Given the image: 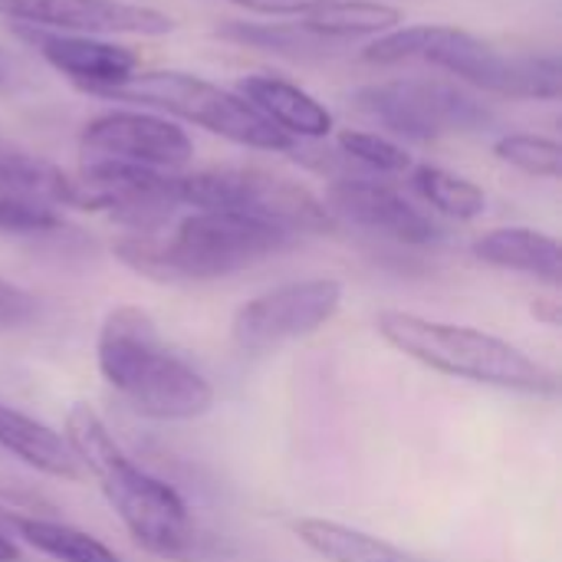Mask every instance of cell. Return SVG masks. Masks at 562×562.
Masks as SVG:
<instances>
[{"mask_svg":"<svg viewBox=\"0 0 562 562\" xmlns=\"http://www.w3.org/2000/svg\"><path fill=\"white\" fill-rule=\"evenodd\" d=\"M435 36V26L431 23H418V26H395V30H385L379 40H372L366 49H362V59L366 63H375V66H395V63H408V59H422L428 43Z\"/></svg>","mask_w":562,"mask_h":562,"instance_id":"26","label":"cell"},{"mask_svg":"<svg viewBox=\"0 0 562 562\" xmlns=\"http://www.w3.org/2000/svg\"><path fill=\"white\" fill-rule=\"evenodd\" d=\"M95 362L109 389H115L138 415L155 422H191L211 412L214 389L175 356L142 306H115L102 319Z\"/></svg>","mask_w":562,"mask_h":562,"instance_id":"2","label":"cell"},{"mask_svg":"<svg viewBox=\"0 0 562 562\" xmlns=\"http://www.w3.org/2000/svg\"><path fill=\"white\" fill-rule=\"evenodd\" d=\"M66 441L79 458L82 471L99 481L109 507L119 514V520L142 550L178 562L204 560L214 550L211 537H204L191 524L181 494L132 464L128 454L109 435L105 422L89 405H72V412L66 415Z\"/></svg>","mask_w":562,"mask_h":562,"instance_id":"1","label":"cell"},{"mask_svg":"<svg viewBox=\"0 0 562 562\" xmlns=\"http://www.w3.org/2000/svg\"><path fill=\"white\" fill-rule=\"evenodd\" d=\"M0 517H3V514H0Z\"/></svg>","mask_w":562,"mask_h":562,"instance_id":"32","label":"cell"},{"mask_svg":"<svg viewBox=\"0 0 562 562\" xmlns=\"http://www.w3.org/2000/svg\"><path fill=\"white\" fill-rule=\"evenodd\" d=\"M76 181V207L105 211L132 234H158L181 207L178 175L138 165H82Z\"/></svg>","mask_w":562,"mask_h":562,"instance_id":"10","label":"cell"},{"mask_svg":"<svg viewBox=\"0 0 562 562\" xmlns=\"http://www.w3.org/2000/svg\"><path fill=\"white\" fill-rule=\"evenodd\" d=\"M237 95L290 138H326L333 132V112L316 95L280 76H244L237 82Z\"/></svg>","mask_w":562,"mask_h":562,"instance_id":"16","label":"cell"},{"mask_svg":"<svg viewBox=\"0 0 562 562\" xmlns=\"http://www.w3.org/2000/svg\"><path fill=\"white\" fill-rule=\"evenodd\" d=\"M20 560H23L20 547H16L10 537H3V533H0V562H20Z\"/></svg>","mask_w":562,"mask_h":562,"instance_id":"31","label":"cell"},{"mask_svg":"<svg viewBox=\"0 0 562 562\" xmlns=\"http://www.w3.org/2000/svg\"><path fill=\"white\" fill-rule=\"evenodd\" d=\"M326 207L333 217H342L356 227L392 237L398 244L425 247L441 237V227L422 207H415L405 194H398L382 181L339 178L329 184Z\"/></svg>","mask_w":562,"mask_h":562,"instance_id":"14","label":"cell"},{"mask_svg":"<svg viewBox=\"0 0 562 562\" xmlns=\"http://www.w3.org/2000/svg\"><path fill=\"white\" fill-rule=\"evenodd\" d=\"M217 36L237 46L277 53V56H296V59H313V56H329L346 49L349 43L333 40L326 33H316L303 20L296 23H247V20H231L217 26Z\"/></svg>","mask_w":562,"mask_h":562,"instance_id":"19","label":"cell"},{"mask_svg":"<svg viewBox=\"0 0 562 562\" xmlns=\"http://www.w3.org/2000/svg\"><path fill=\"white\" fill-rule=\"evenodd\" d=\"M494 155L507 165H514L524 175L533 178H560L562 175V148L553 138L540 135H504L494 145Z\"/></svg>","mask_w":562,"mask_h":562,"instance_id":"24","label":"cell"},{"mask_svg":"<svg viewBox=\"0 0 562 562\" xmlns=\"http://www.w3.org/2000/svg\"><path fill=\"white\" fill-rule=\"evenodd\" d=\"M412 184L431 207H438L454 221H474L487 207V194L474 181L451 175L438 165H418L412 171Z\"/></svg>","mask_w":562,"mask_h":562,"instance_id":"23","label":"cell"},{"mask_svg":"<svg viewBox=\"0 0 562 562\" xmlns=\"http://www.w3.org/2000/svg\"><path fill=\"white\" fill-rule=\"evenodd\" d=\"M0 16L36 30L86 36H165L175 30L168 13L125 0H0Z\"/></svg>","mask_w":562,"mask_h":562,"instance_id":"13","label":"cell"},{"mask_svg":"<svg viewBox=\"0 0 562 562\" xmlns=\"http://www.w3.org/2000/svg\"><path fill=\"white\" fill-rule=\"evenodd\" d=\"M36 316H40V300L23 286L10 283V280H0V333L23 329Z\"/></svg>","mask_w":562,"mask_h":562,"instance_id":"27","label":"cell"},{"mask_svg":"<svg viewBox=\"0 0 562 562\" xmlns=\"http://www.w3.org/2000/svg\"><path fill=\"white\" fill-rule=\"evenodd\" d=\"M36 86V69L13 49L0 46V95H20Z\"/></svg>","mask_w":562,"mask_h":562,"instance_id":"28","label":"cell"},{"mask_svg":"<svg viewBox=\"0 0 562 562\" xmlns=\"http://www.w3.org/2000/svg\"><path fill=\"white\" fill-rule=\"evenodd\" d=\"M422 59L461 76L464 82H471L491 95H504V99L553 102L562 92V66L557 53L510 56L458 26H435V36Z\"/></svg>","mask_w":562,"mask_h":562,"instance_id":"8","label":"cell"},{"mask_svg":"<svg viewBox=\"0 0 562 562\" xmlns=\"http://www.w3.org/2000/svg\"><path fill=\"white\" fill-rule=\"evenodd\" d=\"M296 537L326 562H412L392 543L336 520L306 517L296 524Z\"/></svg>","mask_w":562,"mask_h":562,"instance_id":"20","label":"cell"},{"mask_svg":"<svg viewBox=\"0 0 562 562\" xmlns=\"http://www.w3.org/2000/svg\"><path fill=\"white\" fill-rule=\"evenodd\" d=\"M56 72H63L69 82L92 95H105L109 89L128 82L138 69V56L128 46L109 43L102 36L86 33H56V30H36L23 26L16 30Z\"/></svg>","mask_w":562,"mask_h":562,"instance_id":"15","label":"cell"},{"mask_svg":"<svg viewBox=\"0 0 562 562\" xmlns=\"http://www.w3.org/2000/svg\"><path fill=\"white\" fill-rule=\"evenodd\" d=\"M342 303V283L333 277H313L283 283L244 303L234 313L231 336L244 352H267L283 342L319 333Z\"/></svg>","mask_w":562,"mask_h":562,"instance_id":"9","label":"cell"},{"mask_svg":"<svg viewBox=\"0 0 562 562\" xmlns=\"http://www.w3.org/2000/svg\"><path fill=\"white\" fill-rule=\"evenodd\" d=\"M188 132L155 112L115 109L86 122L79 135L82 165H138L155 171H175L191 161Z\"/></svg>","mask_w":562,"mask_h":562,"instance_id":"11","label":"cell"},{"mask_svg":"<svg viewBox=\"0 0 562 562\" xmlns=\"http://www.w3.org/2000/svg\"><path fill=\"white\" fill-rule=\"evenodd\" d=\"M339 148L346 158L379 171V175H402L412 168V158L402 145L382 138V135H372V132H339Z\"/></svg>","mask_w":562,"mask_h":562,"instance_id":"25","label":"cell"},{"mask_svg":"<svg viewBox=\"0 0 562 562\" xmlns=\"http://www.w3.org/2000/svg\"><path fill=\"white\" fill-rule=\"evenodd\" d=\"M352 102L359 112H366L389 132L415 142L481 132L494 119L491 109L477 95L464 92L461 86L445 79H418V76L372 82L359 89Z\"/></svg>","mask_w":562,"mask_h":562,"instance_id":"7","label":"cell"},{"mask_svg":"<svg viewBox=\"0 0 562 562\" xmlns=\"http://www.w3.org/2000/svg\"><path fill=\"white\" fill-rule=\"evenodd\" d=\"M296 234L224 211H194L171 234H125L112 244L115 257L151 280H217L277 257Z\"/></svg>","mask_w":562,"mask_h":562,"instance_id":"3","label":"cell"},{"mask_svg":"<svg viewBox=\"0 0 562 562\" xmlns=\"http://www.w3.org/2000/svg\"><path fill=\"white\" fill-rule=\"evenodd\" d=\"M375 326L389 346L435 372L540 398H553L560 392V379L550 366L484 329L438 323L405 310L379 313Z\"/></svg>","mask_w":562,"mask_h":562,"instance_id":"4","label":"cell"},{"mask_svg":"<svg viewBox=\"0 0 562 562\" xmlns=\"http://www.w3.org/2000/svg\"><path fill=\"white\" fill-rule=\"evenodd\" d=\"M303 23L313 26L316 33L352 43L356 36L395 30L402 23V10L379 0H329L316 7L310 16H303Z\"/></svg>","mask_w":562,"mask_h":562,"instance_id":"22","label":"cell"},{"mask_svg":"<svg viewBox=\"0 0 562 562\" xmlns=\"http://www.w3.org/2000/svg\"><path fill=\"white\" fill-rule=\"evenodd\" d=\"M178 194L188 207L250 217L283 227L296 237L326 234L336 227L326 201H319L300 181L263 168H207L198 175H178Z\"/></svg>","mask_w":562,"mask_h":562,"instance_id":"6","label":"cell"},{"mask_svg":"<svg viewBox=\"0 0 562 562\" xmlns=\"http://www.w3.org/2000/svg\"><path fill=\"white\" fill-rule=\"evenodd\" d=\"M474 257L501 270L537 277L550 286H560L562 280L560 240L533 227H497L474 240Z\"/></svg>","mask_w":562,"mask_h":562,"instance_id":"17","label":"cell"},{"mask_svg":"<svg viewBox=\"0 0 562 562\" xmlns=\"http://www.w3.org/2000/svg\"><path fill=\"white\" fill-rule=\"evenodd\" d=\"M231 3L247 7V10L263 13V16H277V20H283V16L303 20V16H310L316 7H323L329 0H231Z\"/></svg>","mask_w":562,"mask_h":562,"instance_id":"29","label":"cell"},{"mask_svg":"<svg viewBox=\"0 0 562 562\" xmlns=\"http://www.w3.org/2000/svg\"><path fill=\"white\" fill-rule=\"evenodd\" d=\"M63 207H76V181L40 155L0 145V234H56Z\"/></svg>","mask_w":562,"mask_h":562,"instance_id":"12","label":"cell"},{"mask_svg":"<svg viewBox=\"0 0 562 562\" xmlns=\"http://www.w3.org/2000/svg\"><path fill=\"white\" fill-rule=\"evenodd\" d=\"M0 448L59 481H79L86 474L63 435L7 405H0Z\"/></svg>","mask_w":562,"mask_h":562,"instance_id":"18","label":"cell"},{"mask_svg":"<svg viewBox=\"0 0 562 562\" xmlns=\"http://www.w3.org/2000/svg\"><path fill=\"white\" fill-rule=\"evenodd\" d=\"M533 316L543 319L547 326H560L562 313H560V300H537L533 303Z\"/></svg>","mask_w":562,"mask_h":562,"instance_id":"30","label":"cell"},{"mask_svg":"<svg viewBox=\"0 0 562 562\" xmlns=\"http://www.w3.org/2000/svg\"><path fill=\"white\" fill-rule=\"evenodd\" d=\"M105 99L161 109L168 115L201 125L211 135H221L244 148H263V151H293L296 148V138H290L286 132L270 125L237 92L221 89L217 82L201 79L194 72H181V69L135 72L128 82L109 89Z\"/></svg>","mask_w":562,"mask_h":562,"instance_id":"5","label":"cell"},{"mask_svg":"<svg viewBox=\"0 0 562 562\" xmlns=\"http://www.w3.org/2000/svg\"><path fill=\"white\" fill-rule=\"evenodd\" d=\"M16 537L30 543L33 550L53 557L59 562H122L115 550H109L102 540L92 533L59 524V520H43V517H10Z\"/></svg>","mask_w":562,"mask_h":562,"instance_id":"21","label":"cell"}]
</instances>
